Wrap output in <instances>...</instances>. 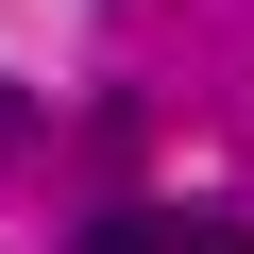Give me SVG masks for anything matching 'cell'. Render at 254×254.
Here are the masks:
<instances>
[{
	"mask_svg": "<svg viewBox=\"0 0 254 254\" xmlns=\"http://www.w3.org/2000/svg\"><path fill=\"white\" fill-rule=\"evenodd\" d=\"M170 254H254V237H237L220 203H187V220H170Z\"/></svg>",
	"mask_w": 254,
	"mask_h": 254,
	"instance_id": "cell-2",
	"label": "cell"
},
{
	"mask_svg": "<svg viewBox=\"0 0 254 254\" xmlns=\"http://www.w3.org/2000/svg\"><path fill=\"white\" fill-rule=\"evenodd\" d=\"M85 254H170V220H153V203H102V220H85Z\"/></svg>",
	"mask_w": 254,
	"mask_h": 254,
	"instance_id": "cell-1",
	"label": "cell"
},
{
	"mask_svg": "<svg viewBox=\"0 0 254 254\" xmlns=\"http://www.w3.org/2000/svg\"><path fill=\"white\" fill-rule=\"evenodd\" d=\"M17 136H34V102H17V85H0V153H17Z\"/></svg>",
	"mask_w": 254,
	"mask_h": 254,
	"instance_id": "cell-3",
	"label": "cell"
}]
</instances>
